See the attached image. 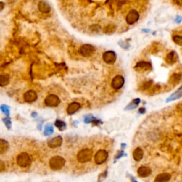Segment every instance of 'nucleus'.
<instances>
[{
    "mask_svg": "<svg viewBox=\"0 0 182 182\" xmlns=\"http://www.w3.org/2000/svg\"><path fill=\"white\" fill-rule=\"evenodd\" d=\"M139 112H140V113H144V112H146V109H144V107H141V108L139 109Z\"/></svg>",
    "mask_w": 182,
    "mask_h": 182,
    "instance_id": "nucleus-36",
    "label": "nucleus"
},
{
    "mask_svg": "<svg viewBox=\"0 0 182 182\" xmlns=\"http://www.w3.org/2000/svg\"><path fill=\"white\" fill-rule=\"evenodd\" d=\"M9 145L7 141L0 139V154H3L9 149Z\"/></svg>",
    "mask_w": 182,
    "mask_h": 182,
    "instance_id": "nucleus-19",
    "label": "nucleus"
},
{
    "mask_svg": "<svg viewBox=\"0 0 182 182\" xmlns=\"http://www.w3.org/2000/svg\"><path fill=\"white\" fill-rule=\"evenodd\" d=\"M125 83V79L122 75H117L112 79L111 86L115 90H120Z\"/></svg>",
    "mask_w": 182,
    "mask_h": 182,
    "instance_id": "nucleus-8",
    "label": "nucleus"
},
{
    "mask_svg": "<svg viewBox=\"0 0 182 182\" xmlns=\"http://www.w3.org/2000/svg\"><path fill=\"white\" fill-rule=\"evenodd\" d=\"M182 78V74L181 73H174L171 76L170 82L173 85L178 84L180 82Z\"/></svg>",
    "mask_w": 182,
    "mask_h": 182,
    "instance_id": "nucleus-22",
    "label": "nucleus"
},
{
    "mask_svg": "<svg viewBox=\"0 0 182 182\" xmlns=\"http://www.w3.org/2000/svg\"><path fill=\"white\" fill-rule=\"evenodd\" d=\"M108 158V153L105 149H100L96 152L94 157V161L95 164L100 165L105 163Z\"/></svg>",
    "mask_w": 182,
    "mask_h": 182,
    "instance_id": "nucleus-5",
    "label": "nucleus"
},
{
    "mask_svg": "<svg viewBox=\"0 0 182 182\" xmlns=\"http://www.w3.org/2000/svg\"><path fill=\"white\" fill-rule=\"evenodd\" d=\"M53 131H54V129H53L52 126H51V125H47L45 129V135H51V134L53 132Z\"/></svg>",
    "mask_w": 182,
    "mask_h": 182,
    "instance_id": "nucleus-27",
    "label": "nucleus"
},
{
    "mask_svg": "<svg viewBox=\"0 0 182 182\" xmlns=\"http://www.w3.org/2000/svg\"><path fill=\"white\" fill-rule=\"evenodd\" d=\"M152 64L149 62H146V61H140L136 64L135 67V69L138 72H144V71H149L152 69Z\"/></svg>",
    "mask_w": 182,
    "mask_h": 182,
    "instance_id": "nucleus-10",
    "label": "nucleus"
},
{
    "mask_svg": "<svg viewBox=\"0 0 182 182\" xmlns=\"http://www.w3.org/2000/svg\"><path fill=\"white\" fill-rule=\"evenodd\" d=\"M173 41L176 44L179 46H182V36H178V35H176V36H173Z\"/></svg>",
    "mask_w": 182,
    "mask_h": 182,
    "instance_id": "nucleus-26",
    "label": "nucleus"
},
{
    "mask_svg": "<svg viewBox=\"0 0 182 182\" xmlns=\"http://www.w3.org/2000/svg\"><path fill=\"white\" fill-rule=\"evenodd\" d=\"M181 97H182V86L179 88V89H178V91H176V93H173V94L167 99V102H170V101H173V100H177V99L181 98Z\"/></svg>",
    "mask_w": 182,
    "mask_h": 182,
    "instance_id": "nucleus-20",
    "label": "nucleus"
},
{
    "mask_svg": "<svg viewBox=\"0 0 182 182\" xmlns=\"http://www.w3.org/2000/svg\"><path fill=\"white\" fill-rule=\"evenodd\" d=\"M171 178V175L168 173H162V174H159L158 176H157L156 178H155L154 181H159V182H162V181H169Z\"/></svg>",
    "mask_w": 182,
    "mask_h": 182,
    "instance_id": "nucleus-17",
    "label": "nucleus"
},
{
    "mask_svg": "<svg viewBox=\"0 0 182 182\" xmlns=\"http://www.w3.org/2000/svg\"><path fill=\"white\" fill-rule=\"evenodd\" d=\"M38 7L39 11L42 12V13H49L51 10V7L50 6H49V4H48L47 2L44 1H40V2L38 3Z\"/></svg>",
    "mask_w": 182,
    "mask_h": 182,
    "instance_id": "nucleus-16",
    "label": "nucleus"
},
{
    "mask_svg": "<svg viewBox=\"0 0 182 182\" xmlns=\"http://www.w3.org/2000/svg\"><path fill=\"white\" fill-rule=\"evenodd\" d=\"M4 6H5L4 3L2 2V1H0V12L2 11L3 9L4 8Z\"/></svg>",
    "mask_w": 182,
    "mask_h": 182,
    "instance_id": "nucleus-34",
    "label": "nucleus"
},
{
    "mask_svg": "<svg viewBox=\"0 0 182 182\" xmlns=\"http://www.w3.org/2000/svg\"><path fill=\"white\" fill-rule=\"evenodd\" d=\"M1 109L2 112H4L7 115H8L9 114V107L7 105H1Z\"/></svg>",
    "mask_w": 182,
    "mask_h": 182,
    "instance_id": "nucleus-29",
    "label": "nucleus"
},
{
    "mask_svg": "<svg viewBox=\"0 0 182 182\" xmlns=\"http://www.w3.org/2000/svg\"><path fill=\"white\" fill-rule=\"evenodd\" d=\"M56 126L60 130H63L65 128H66V123L63 121H60V120H57L55 123Z\"/></svg>",
    "mask_w": 182,
    "mask_h": 182,
    "instance_id": "nucleus-25",
    "label": "nucleus"
},
{
    "mask_svg": "<svg viewBox=\"0 0 182 182\" xmlns=\"http://www.w3.org/2000/svg\"><path fill=\"white\" fill-rule=\"evenodd\" d=\"M63 142V139L61 136H57V137H54V138H52L51 140L49 141L48 142V146H49L50 148H57L58 146H60L61 145Z\"/></svg>",
    "mask_w": 182,
    "mask_h": 182,
    "instance_id": "nucleus-12",
    "label": "nucleus"
},
{
    "mask_svg": "<svg viewBox=\"0 0 182 182\" xmlns=\"http://www.w3.org/2000/svg\"><path fill=\"white\" fill-rule=\"evenodd\" d=\"M66 164V160L62 157L54 156L49 161V167L52 170H60L64 167Z\"/></svg>",
    "mask_w": 182,
    "mask_h": 182,
    "instance_id": "nucleus-2",
    "label": "nucleus"
},
{
    "mask_svg": "<svg viewBox=\"0 0 182 182\" xmlns=\"http://www.w3.org/2000/svg\"><path fill=\"white\" fill-rule=\"evenodd\" d=\"M115 29H116L115 26L112 25V24H109V25L107 26L105 28V29H104V32L106 33H108V34H109V33H112L115 31Z\"/></svg>",
    "mask_w": 182,
    "mask_h": 182,
    "instance_id": "nucleus-24",
    "label": "nucleus"
},
{
    "mask_svg": "<svg viewBox=\"0 0 182 182\" xmlns=\"http://www.w3.org/2000/svg\"><path fill=\"white\" fill-rule=\"evenodd\" d=\"M139 13L136 11V10H130L126 17V22L128 24H135V22H137V20L139 19Z\"/></svg>",
    "mask_w": 182,
    "mask_h": 182,
    "instance_id": "nucleus-9",
    "label": "nucleus"
},
{
    "mask_svg": "<svg viewBox=\"0 0 182 182\" xmlns=\"http://www.w3.org/2000/svg\"><path fill=\"white\" fill-rule=\"evenodd\" d=\"M181 21H182V17H180V16H177V17H176V19H175V22L177 23V24L181 22Z\"/></svg>",
    "mask_w": 182,
    "mask_h": 182,
    "instance_id": "nucleus-31",
    "label": "nucleus"
},
{
    "mask_svg": "<svg viewBox=\"0 0 182 182\" xmlns=\"http://www.w3.org/2000/svg\"><path fill=\"white\" fill-rule=\"evenodd\" d=\"M178 59L177 54L174 52V51H171L170 53H169L166 56V61L169 64L172 65L176 62Z\"/></svg>",
    "mask_w": 182,
    "mask_h": 182,
    "instance_id": "nucleus-15",
    "label": "nucleus"
},
{
    "mask_svg": "<svg viewBox=\"0 0 182 182\" xmlns=\"http://www.w3.org/2000/svg\"><path fill=\"white\" fill-rule=\"evenodd\" d=\"M9 83V76L7 74H1L0 75V86L4 87Z\"/></svg>",
    "mask_w": 182,
    "mask_h": 182,
    "instance_id": "nucleus-21",
    "label": "nucleus"
},
{
    "mask_svg": "<svg viewBox=\"0 0 182 182\" xmlns=\"http://www.w3.org/2000/svg\"><path fill=\"white\" fill-rule=\"evenodd\" d=\"M95 51V47L91 45V44H84V45L81 46L80 49H79L80 54L86 58L91 57L92 55L94 54Z\"/></svg>",
    "mask_w": 182,
    "mask_h": 182,
    "instance_id": "nucleus-4",
    "label": "nucleus"
},
{
    "mask_svg": "<svg viewBox=\"0 0 182 182\" xmlns=\"http://www.w3.org/2000/svg\"><path fill=\"white\" fill-rule=\"evenodd\" d=\"M102 58H103V61L106 63H107V64H113V63L115 62L117 56L114 51H108L104 53L103 56H102Z\"/></svg>",
    "mask_w": 182,
    "mask_h": 182,
    "instance_id": "nucleus-7",
    "label": "nucleus"
},
{
    "mask_svg": "<svg viewBox=\"0 0 182 182\" xmlns=\"http://www.w3.org/2000/svg\"><path fill=\"white\" fill-rule=\"evenodd\" d=\"M140 102V100L139 98L134 99L133 100H132V102H130V103L125 107V110H130V109H134L138 106V105Z\"/></svg>",
    "mask_w": 182,
    "mask_h": 182,
    "instance_id": "nucleus-23",
    "label": "nucleus"
},
{
    "mask_svg": "<svg viewBox=\"0 0 182 182\" xmlns=\"http://www.w3.org/2000/svg\"><path fill=\"white\" fill-rule=\"evenodd\" d=\"M17 163L20 167L27 168L31 164V158L29 154L22 152L18 155L17 158Z\"/></svg>",
    "mask_w": 182,
    "mask_h": 182,
    "instance_id": "nucleus-3",
    "label": "nucleus"
},
{
    "mask_svg": "<svg viewBox=\"0 0 182 182\" xmlns=\"http://www.w3.org/2000/svg\"><path fill=\"white\" fill-rule=\"evenodd\" d=\"M143 155H144V152L141 148H137L135 149V151L133 152V157L134 160L135 161H140L142 159Z\"/></svg>",
    "mask_w": 182,
    "mask_h": 182,
    "instance_id": "nucleus-18",
    "label": "nucleus"
},
{
    "mask_svg": "<svg viewBox=\"0 0 182 182\" xmlns=\"http://www.w3.org/2000/svg\"><path fill=\"white\" fill-rule=\"evenodd\" d=\"M7 119H4L3 120L4 121L5 124H6L7 127L8 128H10V127H11V122L9 121V120H7Z\"/></svg>",
    "mask_w": 182,
    "mask_h": 182,
    "instance_id": "nucleus-30",
    "label": "nucleus"
},
{
    "mask_svg": "<svg viewBox=\"0 0 182 182\" xmlns=\"http://www.w3.org/2000/svg\"><path fill=\"white\" fill-rule=\"evenodd\" d=\"M93 157V151L91 148H83L80 149L77 154V161L79 163H87L91 160Z\"/></svg>",
    "mask_w": 182,
    "mask_h": 182,
    "instance_id": "nucleus-1",
    "label": "nucleus"
},
{
    "mask_svg": "<svg viewBox=\"0 0 182 182\" xmlns=\"http://www.w3.org/2000/svg\"><path fill=\"white\" fill-rule=\"evenodd\" d=\"M80 108V103L77 102H73L69 104V105L67 107V112L68 115H73Z\"/></svg>",
    "mask_w": 182,
    "mask_h": 182,
    "instance_id": "nucleus-13",
    "label": "nucleus"
},
{
    "mask_svg": "<svg viewBox=\"0 0 182 182\" xmlns=\"http://www.w3.org/2000/svg\"><path fill=\"white\" fill-rule=\"evenodd\" d=\"M44 102L47 106L49 107H56L60 104L61 102V100L58 98L57 95L51 94L46 98Z\"/></svg>",
    "mask_w": 182,
    "mask_h": 182,
    "instance_id": "nucleus-6",
    "label": "nucleus"
},
{
    "mask_svg": "<svg viewBox=\"0 0 182 182\" xmlns=\"http://www.w3.org/2000/svg\"><path fill=\"white\" fill-rule=\"evenodd\" d=\"M4 169V164L1 161H0V171H3Z\"/></svg>",
    "mask_w": 182,
    "mask_h": 182,
    "instance_id": "nucleus-32",
    "label": "nucleus"
},
{
    "mask_svg": "<svg viewBox=\"0 0 182 182\" xmlns=\"http://www.w3.org/2000/svg\"><path fill=\"white\" fill-rule=\"evenodd\" d=\"M151 169L148 167H146V166H142L137 170V174L141 177H147L151 174Z\"/></svg>",
    "mask_w": 182,
    "mask_h": 182,
    "instance_id": "nucleus-14",
    "label": "nucleus"
},
{
    "mask_svg": "<svg viewBox=\"0 0 182 182\" xmlns=\"http://www.w3.org/2000/svg\"><path fill=\"white\" fill-rule=\"evenodd\" d=\"M173 1L177 5H181L182 4V0H173Z\"/></svg>",
    "mask_w": 182,
    "mask_h": 182,
    "instance_id": "nucleus-33",
    "label": "nucleus"
},
{
    "mask_svg": "<svg viewBox=\"0 0 182 182\" xmlns=\"http://www.w3.org/2000/svg\"><path fill=\"white\" fill-rule=\"evenodd\" d=\"M144 31H145V32H149V30H143Z\"/></svg>",
    "mask_w": 182,
    "mask_h": 182,
    "instance_id": "nucleus-37",
    "label": "nucleus"
},
{
    "mask_svg": "<svg viewBox=\"0 0 182 182\" xmlns=\"http://www.w3.org/2000/svg\"><path fill=\"white\" fill-rule=\"evenodd\" d=\"M152 81H146V82H144V83L142 84V88L143 89H147V88H149L150 86H152Z\"/></svg>",
    "mask_w": 182,
    "mask_h": 182,
    "instance_id": "nucleus-28",
    "label": "nucleus"
},
{
    "mask_svg": "<svg viewBox=\"0 0 182 182\" xmlns=\"http://www.w3.org/2000/svg\"><path fill=\"white\" fill-rule=\"evenodd\" d=\"M125 1V0H116L117 3V4H124Z\"/></svg>",
    "mask_w": 182,
    "mask_h": 182,
    "instance_id": "nucleus-35",
    "label": "nucleus"
},
{
    "mask_svg": "<svg viewBox=\"0 0 182 182\" xmlns=\"http://www.w3.org/2000/svg\"><path fill=\"white\" fill-rule=\"evenodd\" d=\"M37 93L36 91H33V90H29V91H26L24 95V99L26 102H33L37 100Z\"/></svg>",
    "mask_w": 182,
    "mask_h": 182,
    "instance_id": "nucleus-11",
    "label": "nucleus"
}]
</instances>
